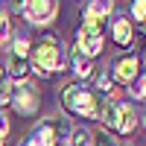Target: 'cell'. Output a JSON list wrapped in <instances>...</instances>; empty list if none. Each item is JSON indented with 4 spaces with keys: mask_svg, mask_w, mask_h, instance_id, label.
<instances>
[{
    "mask_svg": "<svg viewBox=\"0 0 146 146\" xmlns=\"http://www.w3.org/2000/svg\"><path fill=\"white\" fill-rule=\"evenodd\" d=\"M64 67V58H62V47H58L56 38H44L32 53V70L47 76V73H56Z\"/></svg>",
    "mask_w": 146,
    "mask_h": 146,
    "instance_id": "cell-1",
    "label": "cell"
},
{
    "mask_svg": "<svg viewBox=\"0 0 146 146\" xmlns=\"http://www.w3.org/2000/svg\"><path fill=\"white\" fill-rule=\"evenodd\" d=\"M79 53L82 56H100L102 53V23L85 15V23L79 29Z\"/></svg>",
    "mask_w": 146,
    "mask_h": 146,
    "instance_id": "cell-3",
    "label": "cell"
},
{
    "mask_svg": "<svg viewBox=\"0 0 146 146\" xmlns=\"http://www.w3.org/2000/svg\"><path fill=\"white\" fill-rule=\"evenodd\" d=\"M15 56H21V58H27V53H29V41L27 38H18L15 41V50H12Z\"/></svg>",
    "mask_w": 146,
    "mask_h": 146,
    "instance_id": "cell-16",
    "label": "cell"
},
{
    "mask_svg": "<svg viewBox=\"0 0 146 146\" xmlns=\"http://www.w3.org/2000/svg\"><path fill=\"white\" fill-rule=\"evenodd\" d=\"M96 117H102V123L117 131V102L114 100H102L100 108H96Z\"/></svg>",
    "mask_w": 146,
    "mask_h": 146,
    "instance_id": "cell-9",
    "label": "cell"
},
{
    "mask_svg": "<svg viewBox=\"0 0 146 146\" xmlns=\"http://www.w3.org/2000/svg\"><path fill=\"white\" fill-rule=\"evenodd\" d=\"M62 102H64L67 111H76L82 117H96L100 96H96L94 91H88V88H73V85H67V88L62 91Z\"/></svg>",
    "mask_w": 146,
    "mask_h": 146,
    "instance_id": "cell-2",
    "label": "cell"
},
{
    "mask_svg": "<svg viewBox=\"0 0 146 146\" xmlns=\"http://www.w3.org/2000/svg\"><path fill=\"white\" fill-rule=\"evenodd\" d=\"M70 62H73V70H76V76H91V70H94V64H91V58L88 56H82L79 50H73V58H70Z\"/></svg>",
    "mask_w": 146,
    "mask_h": 146,
    "instance_id": "cell-11",
    "label": "cell"
},
{
    "mask_svg": "<svg viewBox=\"0 0 146 146\" xmlns=\"http://www.w3.org/2000/svg\"><path fill=\"white\" fill-rule=\"evenodd\" d=\"M70 146H88V140H91V135H88V131H85V129H73L70 131Z\"/></svg>",
    "mask_w": 146,
    "mask_h": 146,
    "instance_id": "cell-14",
    "label": "cell"
},
{
    "mask_svg": "<svg viewBox=\"0 0 146 146\" xmlns=\"http://www.w3.org/2000/svg\"><path fill=\"white\" fill-rule=\"evenodd\" d=\"M9 70L15 73V76H23V73H27V58H21V56L12 53L9 56Z\"/></svg>",
    "mask_w": 146,
    "mask_h": 146,
    "instance_id": "cell-13",
    "label": "cell"
},
{
    "mask_svg": "<svg viewBox=\"0 0 146 146\" xmlns=\"http://www.w3.org/2000/svg\"><path fill=\"white\" fill-rule=\"evenodd\" d=\"M9 100L15 102V108L21 114H35L38 111V91H35L32 85H27V82L18 85V88L9 94Z\"/></svg>",
    "mask_w": 146,
    "mask_h": 146,
    "instance_id": "cell-5",
    "label": "cell"
},
{
    "mask_svg": "<svg viewBox=\"0 0 146 146\" xmlns=\"http://www.w3.org/2000/svg\"><path fill=\"white\" fill-rule=\"evenodd\" d=\"M137 67H140V62L135 56H126L123 62H117V67H114V79L117 82H131L137 76Z\"/></svg>",
    "mask_w": 146,
    "mask_h": 146,
    "instance_id": "cell-7",
    "label": "cell"
},
{
    "mask_svg": "<svg viewBox=\"0 0 146 146\" xmlns=\"http://www.w3.org/2000/svg\"><path fill=\"white\" fill-rule=\"evenodd\" d=\"M111 12V0H94L91 9H88V15L96 18V21H102V15H108Z\"/></svg>",
    "mask_w": 146,
    "mask_h": 146,
    "instance_id": "cell-12",
    "label": "cell"
},
{
    "mask_svg": "<svg viewBox=\"0 0 146 146\" xmlns=\"http://www.w3.org/2000/svg\"><path fill=\"white\" fill-rule=\"evenodd\" d=\"M23 15H27L29 23L41 27V23L53 21V15H56V0H27V6H23Z\"/></svg>",
    "mask_w": 146,
    "mask_h": 146,
    "instance_id": "cell-6",
    "label": "cell"
},
{
    "mask_svg": "<svg viewBox=\"0 0 146 146\" xmlns=\"http://www.w3.org/2000/svg\"><path fill=\"white\" fill-rule=\"evenodd\" d=\"M9 6H12V9H18V12H23V6H27V0H9Z\"/></svg>",
    "mask_w": 146,
    "mask_h": 146,
    "instance_id": "cell-20",
    "label": "cell"
},
{
    "mask_svg": "<svg viewBox=\"0 0 146 146\" xmlns=\"http://www.w3.org/2000/svg\"><path fill=\"white\" fill-rule=\"evenodd\" d=\"M100 88H102V91L111 88V76H105V73H102V76H100Z\"/></svg>",
    "mask_w": 146,
    "mask_h": 146,
    "instance_id": "cell-21",
    "label": "cell"
},
{
    "mask_svg": "<svg viewBox=\"0 0 146 146\" xmlns=\"http://www.w3.org/2000/svg\"><path fill=\"white\" fill-rule=\"evenodd\" d=\"M6 135H9V120L3 117V111H0V140H3Z\"/></svg>",
    "mask_w": 146,
    "mask_h": 146,
    "instance_id": "cell-19",
    "label": "cell"
},
{
    "mask_svg": "<svg viewBox=\"0 0 146 146\" xmlns=\"http://www.w3.org/2000/svg\"><path fill=\"white\" fill-rule=\"evenodd\" d=\"M137 126V117H135V108L131 105H117V131L129 135L131 129Z\"/></svg>",
    "mask_w": 146,
    "mask_h": 146,
    "instance_id": "cell-8",
    "label": "cell"
},
{
    "mask_svg": "<svg viewBox=\"0 0 146 146\" xmlns=\"http://www.w3.org/2000/svg\"><path fill=\"white\" fill-rule=\"evenodd\" d=\"M58 135H70V123L67 120H50V123L38 126V131L29 137L27 146H56Z\"/></svg>",
    "mask_w": 146,
    "mask_h": 146,
    "instance_id": "cell-4",
    "label": "cell"
},
{
    "mask_svg": "<svg viewBox=\"0 0 146 146\" xmlns=\"http://www.w3.org/2000/svg\"><path fill=\"white\" fill-rule=\"evenodd\" d=\"M0 146H3V140H0Z\"/></svg>",
    "mask_w": 146,
    "mask_h": 146,
    "instance_id": "cell-23",
    "label": "cell"
},
{
    "mask_svg": "<svg viewBox=\"0 0 146 146\" xmlns=\"http://www.w3.org/2000/svg\"><path fill=\"white\" fill-rule=\"evenodd\" d=\"M9 38V18L0 12V41H6Z\"/></svg>",
    "mask_w": 146,
    "mask_h": 146,
    "instance_id": "cell-17",
    "label": "cell"
},
{
    "mask_svg": "<svg viewBox=\"0 0 146 146\" xmlns=\"http://www.w3.org/2000/svg\"><path fill=\"white\" fill-rule=\"evenodd\" d=\"M114 41H117V47H123V50L131 44V23L126 18H117L114 21Z\"/></svg>",
    "mask_w": 146,
    "mask_h": 146,
    "instance_id": "cell-10",
    "label": "cell"
},
{
    "mask_svg": "<svg viewBox=\"0 0 146 146\" xmlns=\"http://www.w3.org/2000/svg\"><path fill=\"white\" fill-rule=\"evenodd\" d=\"M131 15L143 23V18H146V0H135V3H131Z\"/></svg>",
    "mask_w": 146,
    "mask_h": 146,
    "instance_id": "cell-15",
    "label": "cell"
},
{
    "mask_svg": "<svg viewBox=\"0 0 146 146\" xmlns=\"http://www.w3.org/2000/svg\"><path fill=\"white\" fill-rule=\"evenodd\" d=\"M96 146H114L111 135H108V131H96Z\"/></svg>",
    "mask_w": 146,
    "mask_h": 146,
    "instance_id": "cell-18",
    "label": "cell"
},
{
    "mask_svg": "<svg viewBox=\"0 0 146 146\" xmlns=\"http://www.w3.org/2000/svg\"><path fill=\"white\" fill-rule=\"evenodd\" d=\"M0 85H3V67H0Z\"/></svg>",
    "mask_w": 146,
    "mask_h": 146,
    "instance_id": "cell-22",
    "label": "cell"
}]
</instances>
